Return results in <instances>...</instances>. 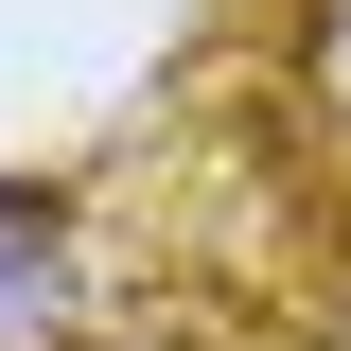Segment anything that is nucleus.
Masks as SVG:
<instances>
[{
	"instance_id": "1",
	"label": "nucleus",
	"mask_w": 351,
	"mask_h": 351,
	"mask_svg": "<svg viewBox=\"0 0 351 351\" xmlns=\"http://www.w3.org/2000/svg\"><path fill=\"white\" fill-rule=\"evenodd\" d=\"M0 351H71V228L0 176Z\"/></svg>"
}]
</instances>
